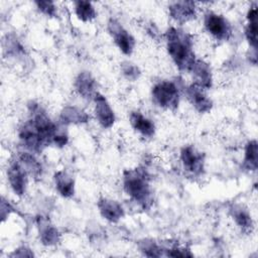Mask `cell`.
Returning <instances> with one entry per match:
<instances>
[{
  "instance_id": "cell-1",
  "label": "cell",
  "mask_w": 258,
  "mask_h": 258,
  "mask_svg": "<svg viewBox=\"0 0 258 258\" xmlns=\"http://www.w3.org/2000/svg\"><path fill=\"white\" fill-rule=\"evenodd\" d=\"M166 50L179 72L189 73L196 61L194 42L190 34L177 28L169 27L164 34Z\"/></svg>"
},
{
  "instance_id": "cell-2",
  "label": "cell",
  "mask_w": 258,
  "mask_h": 258,
  "mask_svg": "<svg viewBox=\"0 0 258 258\" xmlns=\"http://www.w3.org/2000/svg\"><path fill=\"white\" fill-rule=\"evenodd\" d=\"M122 184L125 194L143 210H148L153 204V192L150 176L147 170L140 166L126 169L123 172Z\"/></svg>"
},
{
  "instance_id": "cell-3",
  "label": "cell",
  "mask_w": 258,
  "mask_h": 258,
  "mask_svg": "<svg viewBox=\"0 0 258 258\" xmlns=\"http://www.w3.org/2000/svg\"><path fill=\"white\" fill-rule=\"evenodd\" d=\"M180 87L175 81L161 80L151 89L153 103L161 109L174 111L178 108L180 100Z\"/></svg>"
},
{
  "instance_id": "cell-4",
  "label": "cell",
  "mask_w": 258,
  "mask_h": 258,
  "mask_svg": "<svg viewBox=\"0 0 258 258\" xmlns=\"http://www.w3.org/2000/svg\"><path fill=\"white\" fill-rule=\"evenodd\" d=\"M179 159L182 168L189 177H200L205 172V154L194 145H185L180 149Z\"/></svg>"
},
{
  "instance_id": "cell-5",
  "label": "cell",
  "mask_w": 258,
  "mask_h": 258,
  "mask_svg": "<svg viewBox=\"0 0 258 258\" xmlns=\"http://www.w3.org/2000/svg\"><path fill=\"white\" fill-rule=\"evenodd\" d=\"M204 26L207 32L217 40L227 41L232 37V24L222 14L208 11L204 16Z\"/></svg>"
},
{
  "instance_id": "cell-6",
  "label": "cell",
  "mask_w": 258,
  "mask_h": 258,
  "mask_svg": "<svg viewBox=\"0 0 258 258\" xmlns=\"http://www.w3.org/2000/svg\"><path fill=\"white\" fill-rule=\"evenodd\" d=\"M107 30L122 53L130 55L133 52L136 44L135 38L117 19H109L107 23Z\"/></svg>"
},
{
  "instance_id": "cell-7",
  "label": "cell",
  "mask_w": 258,
  "mask_h": 258,
  "mask_svg": "<svg viewBox=\"0 0 258 258\" xmlns=\"http://www.w3.org/2000/svg\"><path fill=\"white\" fill-rule=\"evenodd\" d=\"M6 174H7V180L9 182V185L12 191L18 197L23 196L27 188L29 174L24 169V167L20 164V162L17 160L16 157L9 162L7 166Z\"/></svg>"
},
{
  "instance_id": "cell-8",
  "label": "cell",
  "mask_w": 258,
  "mask_h": 258,
  "mask_svg": "<svg viewBox=\"0 0 258 258\" xmlns=\"http://www.w3.org/2000/svg\"><path fill=\"white\" fill-rule=\"evenodd\" d=\"M94 101V112L99 125L104 129L111 128L116 120L115 113L110 103L104 95L97 93L93 99Z\"/></svg>"
},
{
  "instance_id": "cell-9",
  "label": "cell",
  "mask_w": 258,
  "mask_h": 258,
  "mask_svg": "<svg viewBox=\"0 0 258 258\" xmlns=\"http://www.w3.org/2000/svg\"><path fill=\"white\" fill-rule=\"evenodd\" d=\"M206 91L194 83L184 89L186 99L195 110L201 114L209 113L213 108V101L207 95Z\"/></svg>"
},
{
  "instance_id": "cell-10",
  "label": "cell",
  "mask_w": 258,
  "mask_h": 258,
  "mask_svg": "<svg viewBox=\"0 0 258 258\" xmlns=\"http://www.w3.org/2000/svg\"><path fill=\"white\" fill-rule=\"evenodd\" d=\"M170 17L179 24H184L197 17V6L194 1H174L168 5Z\"/></svg>"
},
{
  "instance_id": "cell-11",
  "label": "cell",
  "mask_w": 258,
  "mask_h": 258,
  "mask_svg": "<svg viewBox=\"0 0 258 258\" xmlns=\"http://www.w3.org/2000/svg\"><path fill=\"white\" fill-rule=\"evenodd\" d=\"M97 207L100 215L110 223H118L125 215L121 204L109 198H100Z\"/></svg>"
},
{
  "instance_id": "cell-12",
  "label": "cell",
  "mask_w": 258,
  "mask_h": 258,
  "mask_svg": "<svg viewBox=\"0 0 258 258\" xmlns=\"http://www.w3.org/2000/svg\"><path fill=\"white\" fill-rule=\"evenodd\" d=\"M74 86L79 96L89 101L93 100L95 95L98 93L97 82L92 74L88 71H83L77 76Z\"/></svg>"
},
{
  "instance_id": "cell-13",
  "label": "cell",
  "mask_w": 258,
  "mask_h": 258,
  "mask_svg": "<svg viewBox=\"0 0 258 258\" xmlns=\"http://www.w3.org/2000/svg\"><path fill=\"white\" fill-rule=\"evenodd\" d=\"M36 226L38 230L39 240L44 246H54L59 242L60 234L47 218L38 216L36 218Z\"/></svg>"
},
{
  "instance_id": "cell-14",
  "label": "cell",
  "mask_w": 258,
  "mask_h": 258,
  "mask_svg": "<svg viewBox=\"0 0 258 258\" xmlns=\"http://www.w3.org/2000/svg\"><path fill=\"white\" fill-rule=\"evenodd\" d=\"M230 215L241 232L251 234L254 229V222L248 209L240 204H234L230 208Z\"/></svg>"
},
{
  "instance_id": "cell-15",
  "label": "cell",
  "mask_w": 258,
  "mask_h": 258,
  "mask_svg": "<svg viewBox=\"0 0 258 258\" xmlns=\"http://www.w3.org/2000/svg\"><path fill=\"white\" fill-rule=\"evenodd\" d=\"M189 73L194 78V84L202 87L205 90H209L213 85V76L211 67L208 62L202 59H196Z\"/></svg>"
},
{
  "instance_id": "cell-16",
  "label": "cell",
  "mask_w": 258,
  "mask_h": 258,
  "mask_svg": "<svg viewBox=\"0 0 258 258\" xmlns=\"http://www.w3.org/2000/svg\"><path fill=\"white\" fill-rule=\"evenodd\" d=\"M129 122L131 127L143 137L150 138L154 136L156 130L155 124L140 111H132L129 116Z\"/></svg>"
},
{
  "instance_id": "cell-17",
  "label": "cell",
  "mask_w": 258,
  "mask_h": 258,
  "mask_svg": "<svg viewBox=\"0 0 258 258\" xmlns=\"http://www.w3.org/2000/svg\"><path fill=\"white\" fill-rule=\"evenodd\" d=\"M53 182L59 196L70 199L75 195V179L66 170H58L53 175Z\"/></svg>"
},
{
  "instance_id": "cell-18",
  "label": "cell",
  "mask_w": 258,
  "mask_h": 258,
  "mask_svg": "<svg viewBox=\"0 0 258 258\" xmlns=\"http://www.w3.org/2000/svg\"><path fill=\"white\" fill-rule=\"evenodd\" d=\"M247 24L245 26V37L253 50H257V5L252 4L246 15Z\"/></svg>"
},
{
  "instance_id": "cell-19",
  "label": "cell",
  "mask_w": 258,
  "mask_h": 258,
  "mask_svg": "<svg viewBox=\"0 0 258 258\" xmlns=\"http://www.w3.org/2000/svg\"><path fill=\"white\" fill-rule=\"evenodd\" d=\"M17 160L20 162V164L24 167V169L27 171L29 176L37 178L42 173V166L40 162L35 158L32 152L29 151H21L16 156Z\"/></svg>"
},
{
  "instance_id": "cell-20",
  "label": "cell",
  "mask_w": 258,
  "mask_h": 258,
  "mask_svg": "<svg viewBox=\"0 0 258 258\" xmlns=\"http://www.w3.org/2000/svg\"><path fill=\"white\" fill-rule=\"evenodd\" d=\"M89 115L76 106H66L60 112V122L64 125L84 124L89 121Z\"/></svg>"
},
{
  "instance_id": "cell-21",
  "label": "cell",
  "mask_w": 258,
  "mask_h": 258,
  "mask_svg": "<svg viewBox=\"0 0 258 258\" xmlns=\"http://www.w3.org/2000/svg\"><path fill=\"white\" fill-rule=\"evenodd\" d=\"M242 167L247 171H256L258 167V144L255 139L247 142Z\"/></svg>"
},
{
  "instance_id": "cell-22",
  "label": "cell",
  "mask_w": 258,
  "mask_h": 258,
  "mask_svg": "<svg viewBox=\"0 0 258 258\" xmlns=\"http://www.w3.org/2000/svg\"><path fill=\"white\" fill-rule=\"evenodd\" d=\"M74 11L79 20L89 22L96 18L97 11L95 6L90 1L78 0L74 2Z\"/></svg>"
},
{
  "instance_id": "cell-23",
  "label": "cell",
  "mask_w": 258,
  "mask_h": 258,
  "mask_svg": "<svg viewBox=\"0 0 258 258\" xmlns=\"http://www.w3.org/2000/svg\"><path fill=\"white\" fill-rule=\"evenodd\" d=\"M139 250L147 257H161L164 256V248L153 240L144 239L138 243Z\"/></svg>"
},
{
  "instance_id": "cell-24",
  "label": "cell",
  "mask_w": 258,
  "mask_h": 258,
  "mask_svg": "<svg viewBox=\"0 0 258 258\" xmlns=\"http://www.w3.org/2000/svg\"><path fill=\"white\" fill-rule=\"evenodd\" d=\"M120 69L123 77L130 82L136 81L141 75L139 68L135 63L130 61H123L120 66Z\"/></svg>"
},
{
  "instance_id": "cell-25",
  "label": "cell",
  "mask_w": 258,
  "mask_h": 258,
  "mask_svg": "<svg viewBox=\"0 0 258 258\" xmlns=\"http://www.w3.org/2000/svg\"><path fill=\"white\" fill-rule=\"evenodd\" d=\"M164 256L168 257H192L194 254L188 248L182 247L180 245L173 244L169 247L164 248Z\"/></svg>"
},
{
  "instance_id": "cell-26",
  "label": "cell",
  "mask_w": 258,
  "mask_h": 258,
  "mask_svg": "<svg viewBox=\"0 0 258 258\" xmlns=\"http://www.w3.org/2000/svg\"><path fill=\"white\" fill-rule=\"evenodd\" d=\"M37 10L42 13L45 16L48 17H55L57 15V11H56V6L54 4V2L52 1H35L34 2Z\"/></svg>"
},
{
  "instance_id": "cell-27",
  "label": "cell",
  "mask_w": 258,
  "mask_h": 258,
  "mask_svg": "<svg viewBox=\"0 0 258 258\" xmlns=\"http://www.w3.org/2000/svg\"><path fill=\"white\" fill-rule=\"evenodd\" d=\"M13 212V207L10 205L8 201H6L4 198H2L1 201V218L2 221L4 222L5 219Z\"/></svg>"
},
{
  "instance_id": "cell-28",
  "label": "cell",
  "mask_w": 258,
  "mask_h": 258,
  "mask_svg": "<svg viewBox=\"0 0 258 258\" xmlns=\"http://www.w3.org/2000/svg\"><path fill=\"white\" fill-rule=\"evenodd\" d=\"M31 256H33L32 251L26 248L25 246L15 249V251L11 254V257H31Z\"/></svg>"
},
{
  "instance_id": "cell-29",
  "label": "cell",
  "mask_w": 258,
  "mask_h": 258,
  "mask_svg": "<svg viewBox=\"0 0 258 258\" xmlns=\"http://www.w3.org/2000/svg\"><path fill=\"white\" fill-rule=\"evenodd\" d=\"M146 31H147V33H148L153 39L158 40V39L160 38L159 29L157 28V26H156L154 23H149V24L146 26Z\"/></svg>"
}]
</instances>
